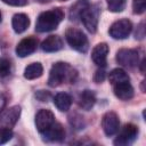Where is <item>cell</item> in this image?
Masks as SVG:
<instances>
[{
  "label": "cell",
  "instance_id": "obj_1",
  "mask_svg": "<svg viewBox=\"0 0 146 146\" xmlns=\"http://www.w3.org/2000/svg\"><path fill=\"white\" fill-rule=\"evenodd\" d=\"M78 76V72L67 63H55L50 70L48 84L50 87H58L62 83H73Z\"/></svg>",
  "mask_w": 146,
  "mask_h": 146
},
{
  "label": "cell",
  "instance_id": "obj_2",
  "mask_svg": "<svg viewBox=\"0 0 146 146\" xmlns=\"http://www.w3.org/2000/svg\"><path fill=\"white\" fill-rule=\"evenodd\" d=\"M64 18V10L62 8H54L41 13L35 23V31L40 33L50 32L55 30Z\"/></svg>",
  "mask_w": 146,
  "mask_h": 146
},
{
  "label": "cell",
  "instance_id": "obj_3",
  "mask_svg": "<svg viewBox=\"0 0 146 146\" xmlns=\"http://www.w3.org/2000/svg\"><path fill=\"white\" fill-rule=\"evenodd\" d=\"M65 39L71 46V48H73L74 50L79 52H87L89 48V42L88 38L82 31L74 27H70L65 32Z\"/></svg>",
  "mask_w": 146,
  "mask_h": 146
},
{
  "label": "cell",
  "instance_id": "obj_4",
  "mask_svg": "<svg viewBox=\"0 0 146 146\" xmlns=\"http://www.w3.org/2000/svg\"><path fill=\"white\" fill-rule=\"evenodd\" d=\"M80 18L84 27L90 33H95L97 31L98 21H99V7L97 5H89L81 13Z\"/></svg>",
  "mask_w": 146,
  "mask_h": 146
},
{
  "label": "cell",
  "instance_id": "obj_5",
  "mask_svg": "<svg viewBox=\"0 0 146 146\" xmlns=\"http://www.w3.org/2000/svg\"><path fill=\"white\" fill-rule=\"evenodd\" d=\"M131 31H132V23L127 18H122V19L114 22L111 25L108 32L113 39L122 40V39L128 38Z\"/></svg>",
  "mask_w": 146,
  "mask_h": 146
},
{
  "label": "cell",
  "instance_id": "obj_6",
  "mask_svg": "<svg viewBox=\"0 0 146 146\" xmlns=\"http://www.w3.org/2000/svg\"><path fill=\"white\" fill-rule=\"evenodd\" d=\"M137 136H138V128L132 123H128L117 133V137L114 140V145L128 146L136 140Z\"/></svg>",
  "mask_w": 146,
  "mask_h": 146
},
{
  "label": "cell",
  "instance_id": "obj_7",
  "mask_svg": "<svg viewBox=\"0 0 146 146\" xmlns=\"http://www.w3.org/2000/svg\"><path fill=\"white\" fill-rule=\"evenodd\" d=\"M116 62L124 67H135L139 62V54L136 49H120L116 52Z\"/></svg>",
  "mask_w": 146,
  "mask_h": 146
},
{
  "label": "cell",
  "instance_id": "obj_8",
  "mask_svg": "<svg viewBox=\"0 0 146 146\" xmlns=\"http://www.w3.org/2000/svg\"><path fill=\"white\" fill-rule=\"evenodd\" d=\"M120 121L119 116L114 112H107L104 114L102 119V128L106 136H113L119 131Z\"/></svg>",
  "mask_w": 146,
  "mask_h": 146
},
{
  "label": "cell",
  "instance_id": "obj_9",
  "mask_svg": "<svg viewBox=\"0 0 146 146\" xmlns=\"http://www.w3.org/2000/svg\"><path fill=\"white\" fill-rule=\"evenodd\" d=\"M55 123V115L49 110H40L35 115V127L39 132L46 131L48 128H50Z\"/></svg>",
  "mask_w": 146,
  "mask_h": 146
},
{
  "label": "cell",
  "instance_id": "obj_10",
  "mask_svg": "<svg viewBox=\"0 0 146 146\" xmlns=\"http://www.w3.org/2000/svg\"><path fill=\"white\" fill-rule=\"evenodd\" d=\"M38 40L33 36H27L22 39L16 46V54L18 57H26L36 50Z\"/></svg>",
  "mask_w": 146,
  "mask_h": 146
},
{
  "label": "cell",
  "instance_id": "obj_11",
  "mask_svg": "<svg viewBox=\"0 0 146 146\" xmlns=\"http://www.w3.org/2000/svg\"><path fill=\"white\" fill-rule=\"evenodd\" d=\"M108 51H110V48H108L107 43H105V42L98 43L92 49V52H91L92 62L97 66H99V67H105L106 66V60H107Z\"/></svg>",
  "mask_w": 146,
  "mask_h": 146
},
{
  "label": "cell",
  "instance_id": "obj_12",
  "mask_svg": "<svg viewBox=\"0 0 146 146\" xmlns=\"http://www.w3.org/2000/svg\"><path fill=\"white\" fill-rule=\"evenodd\" d=\"M21 115V107L19 106H13L10 108H7L1 115H0V122L6 128H11L15 125L17 120Z\"/></svg>",
  "mask_w": 146,
  "mask_h": 146
},
{
  "label": "cell",
  "instance_id": "obj_13",
  "mask_svg": "<svg viewBox=\"0 0 146 146\" xmlns=\"http://www.w3.org/2000/svg\"><path fill=\"white\" fill-rule=\"evenodd\" d=\"M46 141H62L65 138V130L60 123L55 122L50 128L42 132Z\"/></svg>",
  "mask_w": 146,
  "mask_h": 146
},
{
  "label": "cell",
  "instance_id": "obj_14",
  "mask_svg": "<svg viewBox=\"0 0 146 146\" xmlns=\"http://www.w3.org/2000/svg\"><path fill=\"white\" fill-rule=\"evenodd\" d=\"M63 40L59 35H49L41 43V49L44 52H55L63 48Z\"/></svg>",
  "mask_w": 146,
  "mask_h": 146
},
{
  "label": "cell",
  "instance_id": "obj_15",
  "mask_svg": "<svg viewBox=\"0 0 146 146\" xmlns=\"http://www.w3.org/2000/svg\"><path fill=\"white\" fill-rule=\"evenodd\" d=\"M114 95L121 100H129L133 97V88L129 81L114 84Z\"/></svg>",
  "mask_w": 146,
  "mask_h": 146
},
{
  "label": "cell",
  "instance_id": "obj_16",
  "mask_svg": "<svg viewBox=\"0 0 146 146\" xmlns=\"http://www.w3.org/2000/svg\"><path fill=\"white\" fill-rule=\"evenodd\" d=\"M11 25H13V29L16 33H23L24 31L27 30V27L30 25V19L27 17V15L19 13V14L14 15L13 21H11Z\"/></svg>",
  "mask_w": 146,
  "mask_h": 146
},
{
  "label": "cell",
  "instance_id": "obj_17",
  "mask_svg": "<svg viewBox=\"0 0 146 146\" xmlns=\"http://www.w3.org/2000/svg\"><path fill=\"white\" fill-rule=\"evenodd\" d=\"M96 103V96L94 94V91L91 90H83L80 94L79 97V106L84 110V111H89L92 108V106Z\"/></svg>",
  "mask_w": 146,
  "mask_h": 146
},
{
  "label": "cell",
  "instance_id": "obj_18",
  "mask_svg": "<svg viewBox=\"0 0 146 146\" xmlns=\"http://www.w3.org/2000/svg\"><path fill=\"white\" fill-rule=\"evenodd\" d=\"M54 104L60 112H67L72 105V98L66 92H58L54 97Z\"/></svg>",
  "mask_w": 146,
  "mask_h": 146
},
{
  "label": "cell",
  "instance_id": "obj_19",
  "mask_svg": "<svg viewBox=\"0 0 146 146\" xmlns=\"http://www.w3.org/2000/svg\"><path fill=\"white\" fill-rule=\"evenodd\" d=\"M43 73V67L40 63H32L26 66L24 70V78L27 80H33L36 78H40Z\"/></svg>",
  "mask_w": 146,
  "mask_h": 146
},
{
  "label": "cell",
  "instance_id": "obj_20",
  "mask_svg": "<svg viewBox=\"0 0 146 146\" xmlns=\"http://www.w3.org/2000/svg\"><path fill=\"white\" fill-rule=\"evenodd\" d=\"M108 80L114 86V84H117V83H121V82H127V81L130 80V78H129L128 73L124 70H122V68H114L113 71L110 72Z\"/></svg>",
  "mask_w": 146,
  "mask_h": 146
},
{
  "label": "cell",
  "instance_id": "obj_21",
  "mask_svg": "<svg viewBox=\"0 0 146 146\" xmlns=\"http://www.w3.org/2000/svg\"><path fill=\"white\" fill-rule=\"evenodd\" d=\"M90 5V2L88 0H79L75 5H73L71 7V10H70V17L71 19H76V18H80V15L81 13Z\"/></svg>",
  "mask_w": 146,
  "mask_h": 146
},
{
  "label": "cell",
  "instance_id": "obj_22",
  "mask_svg": "<svg viewBox=\"0 0 146 146\" xmlns=\"http://www.w3.org/2000/svg\"><path fill=\"white\" fill-rule=\"evenodd\" d=\"M11 70H13L11 62L5 57L0 58V79L7 78L8 75H10Z\"/></svg>",
  "mask_w": 146,
  "mask_h": 146
},
{
  "label": "cell",
  "instance_id": "obj_23",
  "mask_svg": "<svg viewBox=\"0 0 146 146\" xmlns=\"http://www.w3.org/2000/svg\"><path fill=\"white\" fill-rule=\"evenodd\" d=\"M127 5V0H107V8L112 13H121Z\"/></svg>",
  "mask_w": 146,
  "mask_h": 146
},
{
  "label": "cell",
  "instance_id": "obj_24",
  "mask_svg": "<svg viewBox=\"0 0 146 146\" xmlns=\"http://www.w3.org/2000/svg\"><path fill=\"white\" fill-rule=\"evenodd\" d=\"M11 138H13V131L10 128H6V127L0 128V145L9 141Z\"/></svg>",
  "mask_w": 146,
  "mask_h": 146
},
{
  "label": "cell",
  "instance_id": "obj_25",
  "mask_svg": "<svg viewBox=\"0 0 146 146\" xmlns=\"http://www.w3.org/2000/svg\"><path fill=\"white\" fill-rule=\"evenodd\" d=\"M132 9L135 14H143L146 9V0H133L132 1Z\"/></svg>",
  "mask_w": 146,
  "mask_h": 146
},
{
  "label": "cell",
  "instance_id": "obj_26",
  "mask_svg": "<svg viewBox=\"0 0 146 146\" xmlns=\"http://www.w3.org/2000/svg\"><path fill=\"white\" fill-rule=\"evenodd\" d=\"M3 3L9 5V6H15V7H22L27 5V0H1Z\"/></svg>",
  "mask_w": 146,
  "mask_h": 146
},
{
  "label": "cell",
  "instance_id": "obj_27",
  "mask_svg": "<svg viewBox=\"0 0 146 146\" xmlns=\"http://www.w3.org/2000/svg\"><path fill=\"white\" fill-rule=\"evenodd\" d=\"M105 80V71L104 70H97L94 74V81L96 83H100Z\"/></svg>",
  "mask_w": 146,
  "mask_h": 146
},
{
  "label": "cell",
  "instance_id": "obj_28",
  "mask_svg": "<svg viewBox=\"0 0 146 146\" xmlns=\"http://www.w3.org/2000/svg\"><path fill=\"white\" fill-rule=\"evenodd\" d=\"M1 21H2V15H1V13H0V23H1Z\"/></svg>",
  "mask_w": 146,
  "mask_h": 146
},
{
  "label": "cell",
  "instance_id": "obj_29",
  "mask_svg": "<svg viewBox=\"0 0 146 146\" xmlns=\"http://www.w3.org/2000/svg\"><path fill=\"white\" fill-rule=\"evenodd\" d=\"M60 1H66V0H60Z\"/></svg>",
  "mask_w": 146,
  "mask_h": 146
}]
</instances>
